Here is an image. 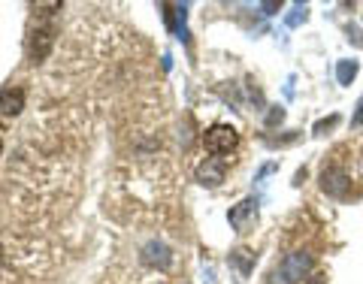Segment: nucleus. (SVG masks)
Returning <instances> with one entry per match:
<instances>
[{
    "label": "nucleus",
    "instance_id": "obj_11",
    "mask_svg": "<svg viewBox=\"0 0 363 284\" xmlns=\"http://www.w3.org/2000/svg\"><path fill=\"white\" fill-rule=\"evenodd\" d=\"M354 124H363V100H360V106H358V112H354Z\"/></svg>",
    "mask_w": 363,
    "mask_h": 284
},
{
    "label": "nucleus",
    "instance_id": "obj_12",
    "mask_svg": "<svg viewBox=\"0 0 363 284\" xmlns=\"http://www.w3.org/2000/svg\"><path fill=\"white\" fill-rule=\"evenodd\" d=\"M0 151H3V142H0Z\"/></svg>",
    "mask_w": 363,
    "mask_h": 284
},
{
    "label": "nucleus",
    "instance_id": "obj_1",
    "mask_svg": "<svg viewBox=\"0 0 363 284\" xmlns=\"http://www.w3.org/2000/svg\"><path fill=\"white\" fill-rule=\"evenodd\" d=\"M203 145H206L209 155H230L239 145V133H236V127H230V124H212L206 133H203Z\"/></svg>",
    "mask_w": 363,
    "mask_h": 284
},
{
    "label": "nucleus",
    "instance_id": "obj_10",
    "mask_svg": "<svg viewBox=\"0 0 363 284\" xmlns=\"http://www.w3.org/2000/svg\"><path fill=\"white\" fill-rule=\"evenodd\" d=\"M300 19H306V10H302V6H297V10H294V15H291V19H287V25L294 28V25H297Z\"/></svg>",
    "mask_w": 363,
    "mask_h": 284
},
{
    "label": "nucleus",
    "instance_id": "obj_3",
    "mask_svg": "<svg viewBox=\"0 0 363 284\" xmlns=\"http://www.w3.org/2000/svg\"><path fill=\"white\" fill-rule=\"evenodd\" d=\"M55 25H36L30 30L28 36V61L30 64H43L45 55L52 52V45H55Z\"/></svg>",
    "mask_w": 363,
    "mask_h": 284
},
{
    "label": "nucleus",
    "instance_id": "obj_7",
    "mask_svg": "<svg viewBox=\"0 0 363 284\" xmlns=\"http://www.w3.org/2000/svg\"><path fill=\"white\" fill-rule=\"evenodd\" d=\"M197 179H200L203 185H209V188L221 185V182H224V164H221V160L206 157V164H200V170H197Z\"/></svg>",
    "mask_w": 363,
    "mask_h": 284
},
{
    "label": "nucleus",
    "instance_id": "obj_9",
    "mask_svg": "<svg viewBox=\"0 0 363 284\" xmlns=\"http://www.w3.org/2000/svg\"><path fill=\"white\" fill-rule=\"evenodd\" d=\"M354 76H358V61H339V67H336L339 85H351Z\"/></svg>",
    "mask_w": 363,
    "mask_h": 284
},
{
    "label": "nucleus",
    "instance_id": "obj_6",
    "mask_svg": "<svg viewBox=\"0 0 363 284\" xmlns=\"http://www.w3.org/2000/svg\"><path fill=\"white\" fill-rule=\"evenodd\" d=\"M321 188L333 197H345L348 194V175L342 170H324L321 175Z\"/></svg>",
    "mask_w": 363,
    "mask_h": 284
},
{
    "label": "nucleus",
    "instance_id": "obj_2",
    "mask_svg": "<svg viewBox=\"0 0 363 284\" xmlns=\"http://www.w3.org/2000/svg\"><path fill=\"white\" fill-rule=\"evenodd\" d=\"M309 266H312V257H309L306 251H294V254H287L282 260V266L272 272L270 284H297L302 275L309 272Z\"/></svg>",
    "mask_w": 363,
    "mask_h": 284
},
{
    "label": "nucleus",
    "instance_id": "obj_5",
    "mask_svg": "<svg viewBox=\"0 0 363 284\" xmlns=\"http://www.w3.org/2000/svg\"><path fill=\"white\" fill-rule=\"evenodd\" d=\"M21 109H25V91L15 85L0 88V115H19Z\"/></svg>",
    "mask_w": 363,
    "mask_h": 284
},
{
    "label": "nucleus",
    "instance_id": "obj_4",
    "mask_svg": "<svg viewBox=\"0 0 363 284\" xmlns=\"http://www.w3.org/2000/svg\"><path fill=\"white\" fill-rule=\"evenodd\" d=\"M227 218H230V227L236 230V233H248V230L257 224V199H252V197L242 199L239 206H233Z\"/></svg>",
    "mask_w": 363,
    "mask_h": 284
},
{
    "label": "nucleus",
    "instance_id": "obj_8",
    "mask_svg": "<svg viewBox=\"0 0 363 284\" xmlns=\"http://www.w3.org/2000/svg\"><path fill=\"white\" fill-rule=\"evenodd\" d=\"M142 260H146L148 266H170V248H166V245H161V242H148L146 248H142Z\"/></svg>",
    "mask_w": 363,
    "mask_h": 284
}]
</instances>
